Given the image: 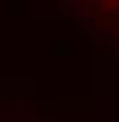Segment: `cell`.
Segmentation results:
<instances>
[{
    "mask_svg": "<svg viewBox=\"0 0 119 122\" xmlns=\"http://www.w3.org/2000/svg\"><path fill=\"white\" fill-rule=\"evenodd\" d=\"M106 3H117V5H119V0H106Z\"/></svg>",
    "mask_w": 119,
    "mask_h": 122,
    "instance_id": "1",
    "label": "cell"
}]
</instances>
